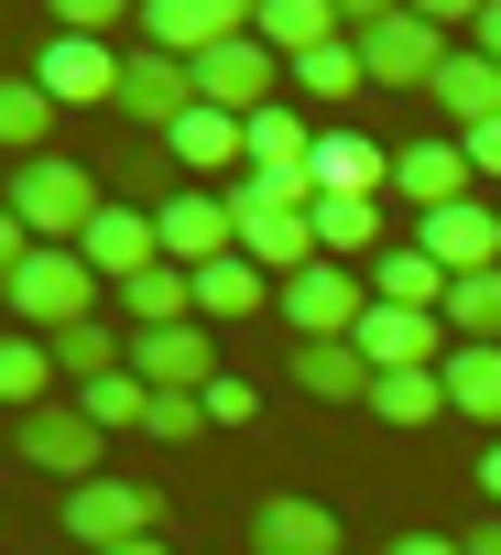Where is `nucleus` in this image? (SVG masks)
<instances>
[{"label": "nucleus", "mask_w": 501, "mask_h": 555, "mask_svg": "<svg viewBox=\"0 0 501 555\" xmlns=\"http://www.w3.org/2000/svg\"><path fill=\"white\" fill-rule=\"evenodd\" d=\"M349 44L371 66V88H436L447 34L425 23V0H349Z\"/></svg>", "instance_id": "f257e3e1"}, {"label": "nucleus", "mask_w": 501, "mask_h": 555, "mask_svg": "<svg viewBox=\"0 0 501 555\" xmlns=\"http://www.w3.org/2000/svg\"><path fill=\"white\" fill-rule=\"evenodd\" d=\"M0 207H12V218L34 229V250H77V240H88V218H99L110 196H99V175H88V164H66V153H34L12 185H0Z\"/></svg>", "instance_id": "f03ea898"}, {"label": "nucleus", "mask_w": 501, "mask_h": 555, "mask_svg": "<svg viewBox=\"0 0 501 555\" xmlns=\"http://www.w3.org/2000/svg\"><path fill=\"white\" fill-rule=\"evenodd\" d=\"M0 306L23 317V338H66V327L99 317V272H88L77 250H34L12 284H0Z\"/></svg>", "instance_id": "7ed1b4c3"}, {"label": "nucleus", "mask_w": 501, "mask_h": 555, "mask_svg": "<svg viewBox=\"0 0 501 555\" xmlns=\"http://www.w3.org/2000/svg\"><path fill=\"white\" fill-rule=\"evenodd\" d=\"M55 533H77L88 555H120V544H153V533H175V522H164V501H153L142 479H88V490H66Z\"/></svg>", "instance_id": "20e7f679"}, {"label": "nucleus", "mask_w": 501, "mask_h": 555, "mask_svg": "<svg viewBox=\"0 0 501 555\" xmlns=\"http://www.w3.org/2000/svg\"><path fill=\"white\" fill-rule=\"evenodd\" d=\"M273 306H284L295 338H360V317H371V272H349V261H306L295 284H273Z\"/></svg>", "instance_id": "39448f33"}, {"label": "nucleus", "mask_w": 501, "mask_h": 555, "mask_svg": "<svg viewBox=\"0 0 501 555\" xmlns=\"http://www.w3.org/2000/svg\"><path fill=\"white\" fill-rule=\"evenodd\" d=\"M153 55H175V66H207L218 44H240L251 34V0H142V23H131Z\"/></svg>", "instance_id": "423d86ee"}, {"label": "nucleus", "mask_w": 501, "mask_h": 555, "mask_svg": "<svg viewBox=\"0 0 501 555\" xmlns=\"http://www.w3.org/2000/svg\"><path fill=\"white\" fill-rule=\"evenodd\" d=\"M229 229H240V261L284 272V284L317 261V207H273L262 185H229Z\"/></svg>", "instance_id": "0eeeda50"}, {"label": "nucleus", "mask_w": 501, "mask_h": 555, "mask_svg": "<svg viewBox=\"0 0 501 555\" xmlns=\"http://www.w3.org/2000/svg\"><path fill=\"white\" fill-rule=\"evenodd\" d=\"M120 44H88V34H55L44 55H34V88L55 99V109H120Z\"/></svg>", "instance_id": "6e6552de"}, {"label": "nucleus", "mask_w": 501, "mask_h": 555, "mask_svg": "<svg viewBox=\"0 0 501 555\" xmlns=\"http://www.w3.org/2000/svg\"><path fill=\"white\" fill-rule=\"evenodd\" d=\"M153 240H164V261H175V272H207V261H229V250H240V229H229V196H218V185H175V196L153 207Z\"/></svg>", "instance_id": "1a4fd4ad"}, {"label": "nucleus", "mask_w": 501, "mask_h": 555, "mask_svg": "<svg viewBox=\"0 0 501 555\" xmlns=\"http://www.w3.org/2000/svg\"><path fill=\"white\" fill-rule=\"evenodd\" d=\"M23 457H34L44 479H66V490L110 479V468H99V457H110V436L88 425V403H44V414H23Z\"/></svg>", "instance_id": "9d476101"}, {"label": "nucleus", "mask_w": 501, "mask_h": 555, "mask_svg": "<svg viewBox=\"0 0 501 555\" xmlns=\"http://www.w3.org/2000/svg\"><path fill=\"white\" fill-rule=\"evenodd\" d=\"M196 99H207V109H229V120L273 109V99H284V55H273L262 34H240V44H218V55L196 66Z\"/></svg>", "instance_id": "9b49d317"}, {"label": "nucleus", "mask_w": 501, "mask_h": 555, "mask_svg": "<svg viewBox=\"0 0 501 555\" xmlns=\"http://www.w3.org/2000/svg\"><path fill=\"white\" fill-rule=\"evenodd\" d=\"M414 250L447 272V284H458V272H501V207H490V196L436 207V218H414Z\"/></svg>", "instance_id": "f8f14e48"}, {"label": "nucleus", "mask_w": 501, "mask_h": 555, "mask_svg": "<svg viewBox=\"0 0 501 555\" xmlns=\"http://www.w3.org/2000/svg\"><path fill=\"white\" fill-rule=\"evenodd\" d=\"M393 196H414L425 218H436V207H468V196H479V164H468V142H458V131H425V142H403V153H393Z\"/></svg>", "instance_id": "ddd939ff"}, {"label": "nucleus", "mask_w": 501, "mask_h": 555, "mask_svg": "<svg viewBox=\"0 0 501 555\" xmlns=\"http://www.w3.org/2000/svg\"><path fill=\"white\" fill-rule=\"evenodd\" d=\"M131 382H142V392H207V382H218V338H207V317H185V327H142V338H131Z\"/></svg>", "instance_id": "4468645a"}, {"label": "nucleus", "mask_w": 501, "mask_h": 555, "mask_svg": "<svg viewBox=\"0 0 501 555\" xmlns=\"http://www.w3.org/2000/svg\"><path fill=\"white\" fill-rule=\"evenodd\" d=\"M77 261L99 272L110 295H120V284H142V272L164 261V240H153V207H99V218H88V240H77Z\"/></svg>", "instance_id": "2eb2a0df"}, {"label": "nucleus", "mask_w": 501, "mask_h": 555, "mask_svg": "<svg viewBox=\"0 0 501 555\" xmlns=\"http://www.w3.org/2000/svg\"><path fill=\"white\" fill-rule=\"evenodd\" d=\"M251 555H349V522L306 490H273L262 512H251Z\"/></svg>", "instance_id": "dca6fc26"}, {"label": "nucleus", "mask_w": 501, "mask_h": 555, "mask_svg": "<svg viewBox=\"0 0 501 555\" xmlns=\"http://www.w3.org/2000/svg\"><path fill=\"white\" fill-rule=\"evenodd\" d=\"M349 349H360V360H371V371L393 382V371H436V360H447L458 338H447V317H403V306H371Z\"/></svg>", "instance_id": "f3484780"}, {"label": "nucleus", "mask_w": 501, "mask_h": 555, "mask_svg": "<svg viewBox=\"0 0 501 555\" xmlns=\"http://www.w3.org/2000/svg\"><path fill=\"white\" fill-rule=\"evenodd\" d=\"M185 109H196V66H175V55L131 44V66H120V120H142V131H175Z\"/></svg>", "instance_id": "a211bd4d"}, {"label": "nucleus", "mask_w": 501, "mask_h": 555, "mask_svg": "<svg viewBox=\"0 0 501 555\" xmlns=\"http://www.w3.org/2000/svg\"><path fill=\"white\" fill-rule=\"evenodd\" d=\"M425 99H436V120L468 142V131H490V120H501V66H490L479 44H447V66H436V88H425Z\"/></svg>", "instance_id": "6ab92c4d"}, {"label": "nucleus", "mask_w": 501, "mask_h": 555, "mask_svg": "<svg viewBox=\"0 0 501 555\" xmlns=\"http://www.w3.org/2000/svg\"><path fill=\"white\" fill-rule=\"evenodd\" d=\"M251 34H262L284 66H306V55L349 44V12H338V0H251Z\"/></svg>", "instance_id": "aec40b11"}, {"label": "nucleus", "mask_w": 501, "mask_h": 555, "mask_svg": "<svg viewBox=\"0 0 501 555\" xmlns=\"http://www.w3.org/2000/svg\"><path fill=\"white\" fill-rule=\"evenodd\" d=\"M164 142H175L185 175H229V185H240V164H251V120H229V109H207V99H196Z\"/></svg>", "instance_id": "412c9836"}, {"label": "nucleus", "mask_w": 501, "mask_h": 555, "mask_svg": "<svg viewBox=\"0 0 501 555\" xmlns=\"http://www.w3.org/2000/svg\"><path fill=\"white\" fill-rule=\"evenodd\" d=\"M393 185V153L371 131H317V196H382Z\"/></svg>", "instance_id": "4be33fe9"}, {"label": "nucleus", "mask_w": 501, "mask_h": 555, "mask_svg": "<svg viewBox=\"0 0 501 555\" xmlns=\"http://www.w3.org/2000/svg\"><path fill=\"white\" fill-rule=\"evenodd\" d=\"M393 240H382V196H317V261H382Z\"/></svg>", "instance_id": "5701e85b"}, {"label": "nucleus", "mask_w": 501, "mask_h": 555, "mask_svg": "<svg viewBox=\"0 0 501 555\" xmlns=\"http://www.w3.org/2000/svg\"><path fill=\"white\" fill-rule=\"evenodd\" d=\"M295 382H306L317 403H371V382H382V371H371L349 338H295Z\"/></svg>", "instance_id": "b1692460"}, {"label": "nucleus", "mask_w": 501, "mask_h": 555, "mask_svg": "<svg viewBox=\"0 0 501 555\" xmlns=\"http://www.w3.org/2000/svg\"><path fill=\"white\" fill-rule=\"evenodd\" d=\"M371 306H403V317H447V272L403 240V250H382L371 261Z\"/></svg>", "instance_id": "393cba45"}, {"label": "nucleus", "mask_w": 501, "mask_h": 555, "mask_svg": "<svg viewBox=\"0 0 501 555\" xmlns=\"http://www.w3.org/2000/svg\"><path fill=\"white\" fill-rule=\"evenodd\" d=\"M120 317H131V338H142V327H185V317H196V272L153 261L142 284H120Z\"/></svg>", "instance_id": "a878e982"}, {"label": "nucleus", "mask_w": 501, "mask_h": 555, "mask_svg": "<svg viewBox=\"0 0 501 555\" xmlns=\"http://www.w3.org/2000/svg\"><path fill=\"white\" fill-rule=\"evenodd\" d=\"M447 414L501 436V349H447Z\"/></svg>", "instance_id": "bb28decb"}, {"label": "nucleus", "mask_w": 501, "mask_h": 555, "mask_svg": "<svg viewBox=\"0 0 501 555\" xmlns=\"http://www.w3.org/2000/svg\"><path fill=\"white\" fill-rule=\"evenodd\" d=\"M55 382H66V371H55V349H44V338H0V403H12V414H44V403H55Z\"/></svg>", "instance_id": "cd10ccee"}, {"label": "nucleus", "mask_w": 501, "mask_h": 555, "mask_svg": "<svg viewBox=\"0 0 501 555\" xmlns=\"http://www.w3.org/2000/svg\"><path fill=\"white\" fill-rule=\"evenodd\" d=\"M447 338L458 349H501V272H458L447 284Z\"/></svg>", "instance_id": "c85d7f7f"}, {"label": "nucleus", "mask_w": 501, "mask_h": 555, "mask_svg": "<svg viewBox=\"0 0 501 555\" xmlns=\"http://www.w3.org/2000/svg\"><path fill=\"white\" fill-rule=\"evenodd\" d=\"M196 317H207V327H218V317H262V261H240V250L207 261V272H196Z\"/></svg>", "instance_id": "c756f323"}, {"label": "nucleus", "mask_w": 501, "mask_h": 555, "mask_svg": "<svg viewBox=\"0 0 501 555\" xmlns=\"http://www.w3.org/2000/svg\"><path fill=\"white\" fill-rule=\"evenodd\" d=\"M371 414H382V425H436V414H447V360H436V371H393V382H371Z\"/></svg>", "instance_id": "7c9ffc66"}, {"label": "nucleus", "mask_w": 501, "mask_h": 555, "mask_svg": "<svg viewBox=\"0 0 501 555\" xmlns=\"http://www.w3.org/2000/svg\"><path fill=\"white\" fill-rule=\"evenodd\" d=\"M44 131H55V99L34 88V77H0V153H44Z\"/></svg>", "instance_id": "2f4dec72"}, {"label": "nucleus", "mask_w": 501, "mask_h": 555, "mask_svg": "<svg viewBox=\"0 0 501 555\" xmlns=\"http://www.w3.org/2000/svg\"><path fill=\"white\" fill-rule=\"evenodd\" d=\"M284 88H306V99H360V88H371V66H360V44H327V55L284 66Z\"/></svg>", "instance_id": "473e14b6"}, {"label": "nucleus", "mask_w": 501, "mask_h": 555, "mask_svg": "<svg viewBox=\"0 0 501 555\" xmlns=\"http://www.w3.org/2000/svg\"><path fill=\"white\" fill-rule=\"evenodd\" d=\"M77 403H88V425H99V436H142V414H153V392H142L131 371H110V382H88Z\"/></svg>", "instance_id": "72a5a7b5"}, {"label": "nucleus", "mask_w": 501, "mask_h": 555, "mask_svg": "<svg viewBox=\"0 0 501 555\" xmlns=\"http://www.w3.org/2000/svg\"><path fill=\"white\" fill-rule=\"evenodd\" d=\"M142 436H153V447H185V436H207V403H196V392H153Z\"/></svg>", "instance_id": "f704fd0d"}, {"label": "nucleus", "mask_w": 501, "mask_h": 555, "mask_svg": "<svg viewBox=\"0 0 501 555\" xmlns=\"http://www.w3.org/2000/svg\"><path fill=\"white\" fill-rule=\"evenodd\" d=\"M196 403H207V425H251V414H262V392H251L240 371H218V382H207Z\"/></svg>", "instance_id": "c9c22d12"}, {"label": "nucleus", "mask_w": 501, "mask_h": 555, "mask_svg": "<svg viewBox=\"0 0 501 555\" xmlns=\"http://www.w3.org/2000/svg\"><path fill=\"white\" fill-rule=\"evenodd\" d=\"M23 261H34V229H23L12 207H0V284H12V272H23Z\"/></svg>", "instance_id": "e433bc0d"}, {"label": "nucleus", "mask_w": 501, "mask_h": 555, "mask_svg": "<svg viewBox=\"0 0 501 555\" xmlns=\"http://www.w3.org/2000/svg\"><path fill=\"white\" fill-rule=\"evenodd\" d=\"M382 555H468V544H458V533H393Z\"/></svg>", "instance_id": "4c0bfd02"}, {"label": "nucleus", "mask_w": 501, "mask_h": 555, "mask_svg": "<svg viewBox=\"0 0 501 555\" xmlns=\"http://www.w3.org/2000/svg\"><path fill=\"white\" fill-rule=\"evenodd\" d=\"M468 44H479V55L501 66V0H479V23H468Z\"/></svg>", "instance_id": "58836bf2"}, {"label": "nucleus", "mask_w": 501, "mask_h": 555, "mask_svg": "<svg viewBox=\"0 0 501 555\" xmlns=\"http://www.w3.org/2000/svg\"><path fill=\"white\" fill-rule=\"evenodd\" d=\"M468 164H479V175H501V120H490V131H468Z\"/></svg>", "instance_id": "ea45409f"}, {"label": "nucleus", "mask_w": 501, "mask_h": 555, "mask_svg": "<svg viewBox=\"0 0 501 555\" xmlns=\"http://www.w3.org/2000/svg\"><path fill=\"white\" fill-rule=\"evenodd\" d=\"M479 490H490V501H501V436H490V447H479Z\"/></svg>", "instance_id": "a19ab883"}, {"label": "nucleus", "mask_w": 501, "mask_h": 555, "mask_svg": "<svg viewBox=\"0 0 501 555\" xmlns=\"http://www.w3.org/2000/svg\"><path fill=\"white\" fill-rule=\"evenodd\" d=\"M120 555H175V533H153V544H120Z\"/></svg>", "instance_id": "79ce46f5"}, {"label": "nucleus", "mask_w": 501, "mask_h": 555, "mask_svg": "<svg viewBox=\"0 0 501 555\" xmlns=\"http://www.w3.org/2000/svg\"><path fill=\"white\" fill-rule=\"evenodd\" d=\"M0 522H12V512H0Z\"/></svg>", "instance_id": "37998d69"}]
</instances>
